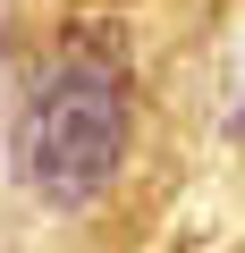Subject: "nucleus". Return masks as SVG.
<instances>
[{
	"mask_svg": "<svg viewBox=\"0 0 245 253\" xmlns=\"http://www.w3.org/2000/svg\"><path fill=\"white\" fill-rule=\"evenodd\" d=\"M127 135H136L127 51H118L110 34H68V42L34 68V84H26V101H17L9 161H17V177H26L43 203L76 211V203H93V194L118 177Z\"/></svg>",
	"mask_w": 245,
	"mask_h": 253,
	"instance_id": "1",
	"label": "nucleus"
}]
</instances>
